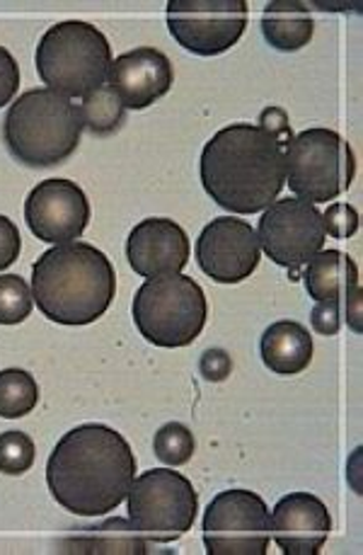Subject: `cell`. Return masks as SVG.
<instances>
[{"mask_svg":"<svg viewBox=\"0 0 363 555\" xmlns=\"http://www.w3.org/2000/svg\"><path fill=\"white\" fill-rule=\"evenodd\" d=\"M137 478V456L117 429L88 423L59 439L47 464V486L61 507L78 517L117 509Z\"/></svg>","mask_w":363,"mask_h":555,"instance_id":"6da1fadb","label":"cell"},{"mask_svg":"<svg viewBox=\"0 0 363 555\" xmlns=\"http://www.w3.org/2000/svg\"><path fill=\"white\" fill-rule=\"evenodd\" d=\"M284 151V143L259 125L216 131L202 153L206 194L231 214L264 211L286 184Z\"/></svg>","mask_w":363,"mask_h":555,"instance_id":"7a4b0ae2","label":"cell"},{"mask_svg":"<svg viewBox=\"0 0 363 555\" xmlns=\"http://www.w3.org/2000/svg\"><path fill=\"white\" fill-rule=\"evenodd\" d=\"M117 296L109 257L90 243H61L33 264V299L49 321L90 325Z\"/></svg>","mask_w":363,"mask_h":555,"instance_id":"3957f363","label":"cell"},{"mask_svg":"<svg viewBox=\"0 0 363 555\" xmlns=\"http://www.w3.org/2000/svg\"><path fill=\"white\" fill-rule=\"evenodd\" d=\"M82 119L70 98L56 90L35 88L10 105L3 121V141L17 163L27 168H51L78 151Z\"/></svg>","mask_w":363,"mask_h":555,"instance_id":"277c9868","label":"cell"},{"mask_svg":"<svg viewBox=\"0 0 363 555\" xmlns=\"http://www.w3.org/2000/svg\"><path fill=\"white\" fill-rule=\"evenodd\" d=\"M37 74L49 90L66 98H86L105 83L112 47L95 25L66 20L49 27L37 47Z\"/></svg>","mask_w":363,"mask_h":555,"instance_id":"5b68a950","label":"cell"},{"mask_svg":"<svg viewBox=\"0 0 363 555\" xmlns=\"http://www.w3.org/2000/svg\"><path fill=\"white\" fill-rule=\"evenodd\" d=\"M139 333L155 347H186L202 335L209 315L206 294L192 276L145 280L131 306Z\"/></svg>","mask_w":363,"mask_h":555,"instance_id":"8992f818","label":"cell"},{"mask_svg":"<svg viewBox=\"0 0 363 555\" xmlns=\"http://www.w3.org/2000/svg\"><path fill=\"white\" fill-rule=\"evenodd\" d=\"M286 184L298 199L332 202L351 188L356 172L354 151L335 129H306L284 151Z\"/></svg>","mask_w":363,"mask_h":555,"instance_id":"52a82bcc","label":"cell"},{"mask_svg":"<svg viewBox=\"0 0 363 555\" xmlns=\"http://www.w3.org/2000/svg\"><path fill=\"white\" fill-rule=\"evenodd\" d=\"M127 505L133 531L153 543L182 539L199 514V498L190 478L170 468H153L133 478Z\"/></svg>","mask_w":363,"mask_h":555,"instance_id":"ba28073f","label":"cell"},{"mask_svg":"<svg viewBox=\"0 0 363 555\" xmlns=\"http://www.w3.org/2000/svg\"><path fill=\"white\" fill-rule=\"evenodd\" d=\"M272 539L267 502L252 490H223L204 512L209 555H264Z\"/></svg>","mask_w":363,"mask_h":555,"instance_id":"9c48e42d","label":"cell"},{"mask_svg":"<svg viewBox=\"0 0 363 555\" xmlns=\"http://www.w3.org/2000/svg\"><path fill=\"white\" fill-rule=\"evenodd\" d=\"M259 248L269 260L290 270V280H298V270L323 250L325 223L315 204L298 197L272 202L259 219Z\"/></svg>","mask_w":363,"mask_h":555,"instance_id":"30bf717a","label":"cell"},{"mask_svg":"<svg viewBox=\"0 0 363 555\" xmlns=\"http://www.w3.org/2000/svg\"><path fill=\"white\" fill-rule=\"evenodd\" d=\"M168 27L196 56H218L237 44L247 27L245 0H170Z\"/></svg>","mask_w":363,"mask_h":555,"instance_id":"8fae6325","label":"cell"},{"mask_svg":"<svg viewBox=\"0 0 363 555\" xmlns=\"http://www.w3.org/2000/svg\"><path fill=\"white\" fill-rule=\"evenodd\" d=\"M262 248L257 231L235 216H218L196 241V262L218 284H241L257 270Z\"/></svg>","mask_w":363,"mask_h":555,"instance_id":"7c38bea8","label":"cell"},{"mask_svg":"<svg viewBox=\"0 0 363 555\" xmlns=\"http://www.w3.org/2000/svg\"><path fill=\"white\" fill-rule=\"evenodd\" d=\"M25 221L44 243H73L88 229L90 202L78 182L49 178L27 194Z\"/></svg>","mask_w":363,"mask_h":555,"instance_id":"4fadbf2b","label":"cell"},{"mask_svg":"<svg viewBox=\"0 0 363 555\" xmlns=\"http://www.w3.org/2000/svg\"><path fill=\"white\" fill-rule=\"evenodd\" d=\"M172 64L160 49L139 47L112 61L107 70L109 88L127 109H145L172 88Z\"/></svg>","mask_w":363,"mask_h":555,"instance_id":"5bb4252c","label":"cell"},{"mask_svg":"<svg viewBox=\"0 0 363 555\" xmlns=\"http://www.w3.org/2000/svg\"><path fill=\"white\" fill-rule=\"evenodd\" d=\"M190 238L184 229L170 219H145L137 223L127 241V260L131 270L145 280L180 274L190 262Z\"/></svg>","mask_w":363,"mask_h":555,"instance_id":"9a60e30c","label":"cell"},{"mask_svg":"<svg viewBox=\"0 0 363 555\" xmlns=\"http://www.w3.org/2000/svg\"><path fill=\"white\" fill-rule=\"evenodd\" d=\"M272 537L286 555H317L332 531V517L325 502L310 492H290L276 502Z\"/></svg>","mask_w":363,"mask_h":555,"instance_id":"2e32d148","label":"cell"},{"mask_svg":"<svg viewBox=\"0 0 363 555\" xmlns=\"http://www.w3.org/2000/svg\"><path fill=\"white\" fill-rule=\"evenodd\" d=\"M262 362L278 376H296L306 372L313 359V337L308 327L296 321H276L264 331L259 343Z\"/></svg>","mask_w":363,"mask_h":555,"instance_id":"e0dca14e","label":"cell"},{"mask_svg":"<svg viewBox=\"0 0 363 555\" xmlns=\"http://www.w3.org/2000/svg\"><path fill=\"white\" fill-rule=\"evenodd\" d=\"M306 289L315 301L345 304L349 294L361 289L359 267L341 250H320L306 267Z\"/></svg>","mask_w":363,"mask_h":555,"instance_id":"ac0fdd59","label":"cell"},{"mask_svg":"<svg viewBox=\"0 0 363 555\" xmlns=\"http://www.w3.org/2000/svg\"><path fill=\"white\" fill-rule=\"evenodd\" d=\"M315 25L306 3L298 0H274L262 13V35L276 51H298L310 44Z\"/></svg>","mask_w":363,"mask_h":555,"instance_id":"d6986e66","label":"cell"},{"mask_svg":"<svg viewBox=\"0 0 363 555\" xmlns=\"http://www.w3.org/2000/svg\"><path fill=\"white\" fill-rule=\"evenodd\" d=\"M82 129H88L95 137H109V133L119 131L127 117V107L121 105L117 92L109 86H100L82 98V105L78 107Z\"/></svg>","mask_w":363,"mask_h":555,"instance_id":"ffe728a7","label":"cell"},{"mask_svg":"<svg viewBox=\"0 0 363 555\" xmlns=\"http://www.w3.org/2000/svg\"><path fill=\"white\" fill-rule=\"evenodd\" d=\"M39 403V386L25 369L0 372V417L17 420L33 413Z\"/></svg>","mask_w":363,"mask_h":555,"instance_id":"44dd1931","label":"cell"},{"mask_svg":"<svg viewBox=\"0 0 363 555\" xmlns=\"http://www.w3.org/2000/svg\"><path fill=\"white\" fill-rule=\"evenodd\" d=\"M153 449L165 466H184L194 456L196 441L190 427L182 423H168L155 431Z\"/></svg>","mask_w":363,"mask_h":555,"instance_id":"7402d4cb","label":"cell"},{"mask_svg":"<svg viewBox=\"0 0 363 555\" xmlns=\"http://www.w3.org/2000/svg\"><path fill=\"white\" fill-rule=\"evenodd\" d=\"M33 292L20 274H0V325H17L33 313Z\"/></svg>","mask_w":363,"mask_h":555,"instance_id":"603a6c76","label":"cell"},{"mask_svg":"<svg viewBox=\"0 0 363 555\" xmlns=\"http://www.w3.org/2000/svg\"><path fill=\"white\" fill-rule=\"evenodd\" d=\"M35 441L25 431H3L0 435V473L23 476L35 464Z\"/></svg>","mask_w":363,"mask_h":555,"instance_id":"cb8c5ba5","label":"cell"},{"mask_svg":"<svg viewBox=\"0 0 363 555\" xmlns=\"http://www.w3.org/2000/svg\"><path fill=\"white\" fill-rule=\"evenodd\" d=\"M323 223H325V233H329L332 238H351L359 231V214L351 204L337 202L329 204V209L323 214Z\"/></svg>","mask_w":363,"mask_h":555,"instance_id":"d4e9b609","label":"cell"},{"mask_svg":"<svg viewBox=\"0 0 363 555\" xmlns=\"http://www.w3.org/2000/svg\"><path fill=\"white\" fill-rule=\"evenodd\" d=\"M199 372H202L206 382L221 384L233 372V359H231V354L225 352V349H218V347L206 349V352L202 354Z\"/></svg>","mask_w":363,"mask_h":555,"instance_id":"484cf974","label":"cell"},{"mask_svg":"<svg viewBox=\"0 0 363 555\" xmlns=\"http://www.w3.org/2000/svg\"><path fill=\"white\" fill-rule=\"evenodd\" d=\"M20 250H23L20 229L8 219V216L0 214V272L8 270V267L17 260Z\"/></svg>","mask_w":363,"mask_h":555,"instance_id":"4316f807","label":"cell"},{"mask_svg":"<svg viewBox=\"0 0 363 555\" xmlns=\"http://www.w3.org/2000/svg\"><path fill=\"white\" fill-rule=\"evenodd\" d=\"M20 90V66L5 47H0V107H5Z\"/></svg>","mask_w":363,"mask_h":555,"instance_id":"83f0119b","label":"cell"},{"mask_svg":"<svg viewBox=\"0 0 363 555\" xmlns=\"http://www.w3.org/2000/svg\"><path fill=\"white\" fill-rule=\"evenodd\" d=\"M315 333L320 335H337L341 327V304L339 301H315L313 313H310Z\"/></svg>","mask_w":363,"mask_h":555,"instance_id":"f1b7e54d","label":"cell"},{"mask_svg":"<svg viewBox=\"0 0 363 555\" xmlns=\"http://www.w3.org/2000/svg\"><path fill=\"white\" fill-rule=\"evenodd\" d=\"M259 127L267 129L272 137H276L278 141L288 146L290 139H294V133H290V125H288V117L282 107H267L262 112V117H259Z\"/></svg>","mask_w":363,"mask_h":555,"instance_id":"f546056e","label":"cell"}]
</instances>
